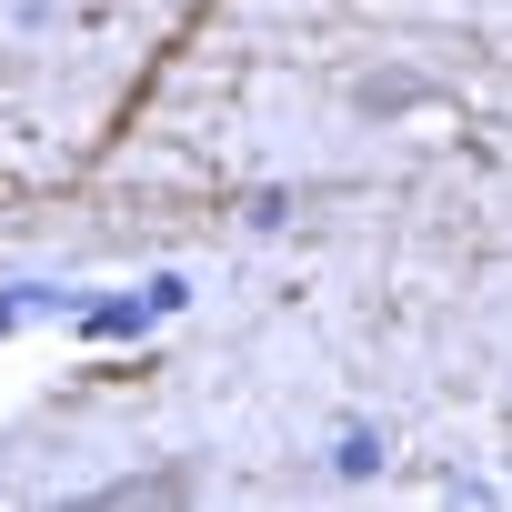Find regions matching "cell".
Returning <instances> with one entry per match:
<instances>
[{"mask_svg":"<svg viewBox=\"0 0 512 512\" xmlns=\"http://www.w3.org/2000/svg\"><path fill=\"white\" fill-rule=\"evenodd\" d=\"M332 462H342L352 482H362V472H382V432H342V452H332Z\"/></svg>","mask_w":512,"mask_h":512,"instance_id":"obj_2","label":"cell"},{"mask_svg":"<svg viewBox=\"0 0 512 512\" xmlns=\"http://www.w3.org/2000/svg\"><path fill=\"white\" fill-rule=\"evenodd\" d=\"M181 302H191L181 282H151V302H101L91 332H141V322H161V312H181Z\"/></svg>","mask_w":512,"mask_h":512,"instance_id":"obj_1","label":"cell"}]
</instances>
